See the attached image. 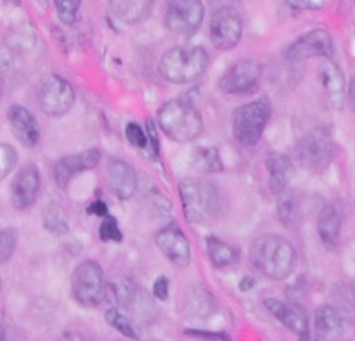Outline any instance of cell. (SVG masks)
<instances>
[{"label": "cell", "instance_id": "cell-10", "mask_svg": "<svg viewBox=\"0 0 355 341\" xmlns=\"http://www.w3.org/2000/svg\"><path fill=\"white\" fill-rule=\"evenodd\" d=\"M334 53L331 35L323 28H313L295 37L286 49L284 58L290 62H301L309 58H330Z\"/></svg>", "mask_w": 355, "mask_h": 341}, {"label": "cell", "instance_id": "cell-29", "mask_svg": "<svg viewBox=\"0 0 355 341\" xmlns=\"http://www.w3.org/2000/svg\"><path fill=\"white\" fill-rule=\"evenodd\" d=\"M43 226L54 234H67L69 230L68 220L55 202H50L43 211Z\"/></svg>", "mask_w": 355, "mask_h": 341}, {"label": "cell", "instance_id": "cell-8", "mask_svg": "<svg viewBox=\"0 0 355 341\" xmlns=\"http://www.w3.org/2000/svg\"><path fill=\"white\" fill-rule=\"evenodd\" d=\"M37 103L46 115L51 118L62 116L75 103L73 87L62 76L51 73L39 86Z\"/></svg>", "mask_w": 355, "mask_h": 341}, {"label": "cell", "instance_id": "cell-27", "mask_svg": "<svg viewBox=\"0 0 355 341\" xmlns=\"http://www.w3.org/2000/svg\"><path fill=\"white\" fill-rule=\"evenodd\" d=\"M36 43L35 30L29 24H17L15 26L10 28L6 35V44L10 49L25 51L31 50Z\"/></svg>", "mask_w": 355, "mask_h": 341}, {"label": "cell", "instance_id": "cell-20", "mask_svg": "<svg viewBox=\"0 0 355 341\" xmlns=\"http://www.w3.org/2000/svg\"><path fill=\"white\" fill-rule=\"evenodd\" d=\"M318 76L329 104L336 110H341L345 101V79L340 67L326 58L319 67Z\"/></svg>", "mask_w": 355, "mask_h": 341}, {"label": "cell", "instance_id": "cell-38", "mask_svg": "<svg viewBox=\"0 0 355 341\" xmlns=\"http://www.w3.org/2000/svg\"><path fill=\"white\" fill-rule=\"evenodd\" d=\"M287 6L295 10H319L323 7L324 0H284Z\"/></svg>", "mask_w": 355, "mask_h": 341}, {"label": "cell", "instance_id": "cell-4", "mask_svg": "<svg viewBox=\"0 0 355 341\" xmlns=\"http://www.w3.org/2000/svg\"><path fill=\"white\" fill-rule=\"evenodd\" d=\"M209 55L201 46H175L166 50L158 62L159 75L171 83H190L204 75Z\"/></svg>", "mask_w": 355, "mask_h": 341}, {"label": "cell", "instance_id": "cell-30", "mask_svg": "<svg viewBox=\"0 0 355 341\" xmlns=\"http://www.w3.org/2000/svg\"><path fill=\"white\" fill-rule=\"evenodd\" d=\"M105 322L114 327L118 333H121L122 335L125 337H129V338H133V340H137L139 335L136 333V330L133 329V326L130 324V322L128 320V317L125 315H122L116 308H110L107 312H105Z\"/></svg>", "mask_w": 355, "mask_h": 341}, {"label": "cell", "instance_id": "cell-34", "mask_svg": "<svg viewBox=\"0 0 355 341\" xmlns=\"http://www.w3.org/2000/svg\"><path fill=\"white\" fill-rule=\"evenodd\" d=\"M125 137L133 147L140 151L146 150L150 141L147 129H143L137 122H128L125 126Z\"/></svg>", "mask_w": 355, "mask_h": 341}, {"label": "cell", "instance_id": "cell-37", "mask_svg": "<svg viewBox=\"0 0 355 341\" xmlns=\"http://www.w3.org/2000/svg\"><path fill=\"white\" fill-rule=\"evenodd\" d=\"M153 295L159 301H166L169 297V279L159 276L153 283Z\"/></svg>", "mask_w": 355, "mask_h": 341}, {"label": "cell", "instance_id": "cell-35", "mask_svg": "<svg viewBox=\"0 0 355 341\" xmlns=\"http://www.w3.org/2000/svg\"><path fill=\"white\" fill-rule=\"evenodd\" d=\"M18 161V154L15 148L7 143L0 144V179L4 180L11 170L15 168Z\"/></svg>", "mask_w": 355, "mask_h": 341}, {"label": "cell", "instance_id": "cell-43", "mask_svg": "<svg viewBox=\"0 0 355 341\" xmlns=\"http://www.w3.org/2000/svg\"><path fill=\"white\" fill-rule=\"evenodd\" d=\"M351 291H352V298H354V302H355V281H354V284L351 287Z\"/></svg>", "mask_w": 355, "mask_h": 341}, {"label": "cell", "instance_id": "cell-12", "mask_svg": "<svg viewBox=\"0 0 355 341\" xmlns=\"http://www.w3.org/2000/svg\"><path fill=\"white\" fill-rule=\"evenodd\" d=\"M202 0H169L165 11V26L182 36L194 35L204 19Z\"/></svg>", "mask_w": 355, "mask_h": 341}, {"label": "cell", "instance_id": "cell-1", "mask_svg": "<svg viewBox=\"0 0 355 341\" xmlns=\"http://www.w3.org/2000/svg\"><path fill=\"white\" fill-rule=\"evenodd\" d=\"M297 251L284 237L265 233L250 245V261L263 276L272 280L287 279L297 266Z\"/></svg>", "mask_w": 355, "mask_h": 341}, {"label": "cell", "instance_id": "cell-6", "mask_svg": "<svg viewBox=\"0 0 355 341\" xmlns=\"http://www.w3.org/2000/svg\"><path fill=\"white\" fill-rule=\"evenodd\" d=\"M295 152L300 164L306 170L319 173L323 172L334 159L336 144L327 129L315 128L298 140Z\"/></svg>", "mask_w": 355, "mask_h": 341}, {"label": "cell", "instance_id": "cell-28", "mask_svg": "<svg viewBox=\"0 0 355 341\" xmlns=\"http://www.w3.org/2000/svg\"><path fill=\"white\" fill-rule=\"evenodd\" d=\"M186 299L184 308L196 317H204L212 312V297L202 286L193 287Z\"/></svg>", "mask_w": 355, "mask_h": 341}, {"label": "cell", "instance_id": "cell-15", "mask_svg": "<svg viewBox=\"0 0 355 341\" xmlns=\"http://www.w3.org/2000/svg\"><path fill=\"white\" fill-rule=\"evenodd\" d=\"M100 159H101V152L97 148L83 150L79 154L67 155L58 159L53 169V179L57 187H60L61 190H65L76 175L96 168Z\"/></svg>", "mask_w": 355, "mask_h": 341}, {"label": "cell", "instance_id": "cell-32", "mask_svg": "<svg viewBox=\"0 0 355 341\" xmlns=\"http://www.w3.org/2000/svg\"><path fill=\"white\" fill-rule=\"evenodd\" d=\"M54 7L58 19L64 25H72L76 21L80 0H54Z\"/></svg>", "mask_w": 355, "mask_h": 341}, {"label": "cell", "instance_id": "cell-39", "mask_svg": "<svg viewBox=\"0 0 355 341\" xmlns=\"http://www.w3.org/2000/svg\"><path fill=\"white\" fill-rule=\"evenodd\" d=\"M87 213L98 216V218H104L105 215H108V208L107 204L103 200H96L93 201L89 207H87Z\"/></svg>", "mask_w": 355, "mask_h": 341}, {"label": "cell", "instance_id": "cell-13", "mask_svg": "<svg viewBox=\"0 0 355 341\" xmlns=\"http://www.w3.org/2000/svg\"><path fill=\"white\" fill-rule=\"evenodd\" d=\"M155 244L172 265L184 268L190 263V243L178 223H169L161 227L155 234Z\"/></svg>", "mask_w": 355, "mask_h": 341}, {"label": "cell", "instance_id": "cell-41", "mask_svg": "<svg viewBox=\"0 0 355 341\" xmlns=\"http://www.w3.org/2000/svg\"><path fill=\"white\" fill-rule=\"evenodd\" d=\"M348 100L352 111L355 112V76L351 79L349 86H348Z\"/></svg>", "mask_w": 355, "mask_h": 341}, {"label": "cell", "instance_id": "cell-9", "mask_svg": "<svg viewBox=\"0 0 355 341\" xmlns=\"http://www.w3.org/2000/svg\"><path fill=\"white\" fill-rule=\"evenodd\" d=\"M243 35V19L232 6H220L214 10L209 19V40L219 51L234 49Z\"/></svg>", "mask_w": 355, "mask_h": 341}, {"label": "cell", "instance_id": "cell-7", "mask_svg": "<svg viewBox=\"0 0 355 341\" xmlns=\"http://www.w3.org/2000/svg\"><path fill=\"white\" fill-rule=\"evenodd\" d=\"M71 291L78 304L82 306H96L105 295L104 270L98 262L86 259L80 262L71 277Z\"/></svg>", "mask_w": 355, "mask_h": 341}, {"label": "cell", "instance_id": "cell-21", "mask_svg": "<svg viewBox=\"0 0 355 341\" xmlns=\"http://www.w3.org/2000/svg\"><path fill=\"white\" fill-rule=\"evenodd\" d=\"M343 222V207L340 202L333 201L323 207L318 216L316 230L320 241L329 250L334 248L340 236Z\"/></svg>", "mask_w": 355, "mask_h": 341}, {"label": "cell", "instance_id": "cell-26", "mask_svg": "<svg viewBox=\"0 0 355 341\" xmlns=\"http://www.w3.org/2000/svg\"><path fill=\"white\" fill-rule=\"evenodd\" d=\"M193 161L198 170L205 173H218L223 170V162L219 151L215 147L201 146L196 147L193 152Z\"/></svg>", "mask_w": 355, "mask_h": 341}, {"label": "cell", "instance_id": "cell-16", "mask_svg": "<svg viewBox=\"0 0 355 341\" xmlns=\"http://www.w3.org/2000/svg\"><path fill=\"white\" fill-rule=\"evenodd\" d=\"M265 308L270 315L279 320L287 330L298 335L300 338L309 337V320L304 308L294 302L280 301L276 298H266L263 301Z\"/></svg>", "mask_w": 355, "mask_h": 341}, {"label": "cell", "instance_id": "cell-18", "mask_svg": "<svg viewBox=\"0 0 355 341\" xmlns=\"http://www.w3.org/2000/svg\"><path fill=\"white\" fill-rule=\"evenodd\" d=\"M107 180L111 191L119 200H129L137 189V173L123 159H111L107 164Z\"/></svg>", "mask_w": 355, "mask_h": 341}, {"label": "cell", "instance_id": "cell-2", "mask_svg": "<svg viewBox=\"0 0 355 341\" xmlns=\"http://www.w3.org/2000/svg\"><path fill=\"white\" fill-rule=\"evenodd\" d=\"M179 195L184 218L196 225H208L216 220L222 201L215 186L204 179L184 177L179 183Z\"/></svg>", "mask_w": 355, "mask_h": 341}, {"label": "cell", "instance_id": "cell-36", "mask_svg": "<svg viewBox=\"0 0 355 341\" xmlns=\"http://www.w3.org/2000/svg\"><path fill=\"white\" fill-rule=\"evenodd\" d=\"M147 132H148V137H150V141H148V146L146 150H143V155L147 158V159H157L158 158V152H159V141H158V134H157V130H155V126L151 121L147 122Z\"/></svg>", "mask_w": 355, "mask_h": 341}, {"label": "cell", "instance_id": "cell-19", "mask_svg": "<svg viewBox=\"0 0 355 341\" xmlns=\"http://www.w3.org/2000/svg\"><path fill=\"white\" fill-rule=\"evenodd\" d=\"M313 329L315 335L319 340H338L345 334L348 323L345 316L337 308L323 304L315 311Z\"/></svg>", "mask_w": 355, "mask_h": 341}, {"label": "cell", "instance_id": "cell-3", "mask_svg": "<svg viewBox=\"0 0 355 341\" xmlns=\"http://www.w3.org/2000/svg\"><path fill=\"white\" fill-rule=\"evenodd\" d=\"M157 122L162 132L173 141L189 143L197 139L204 128L200 111L187 98L165 101L158 112Z\"/></svg>", "mask_w": 355, "mask_h": 341}, {"label": "cell", "instance_id": "cell-22", "mask_svg": "<svg viewBox=\"0 0 355 341\" xmlns=\"http://www.w3.org/2000/svg\"><path fill=\"white\" fill-rule=\"evenodd\" d=\"M265 165L269 176L268 184L272 194L279 195L286 191L287 184L290 183L294 173V165L291 159L286 154L273 152L266 158Z\"/></svg>", "mask_w": 355, "mask_h": 341}, {"label": "cell", "instance_id": "cell-33", "mask_svg": "<svg viewBox=\"0 0 355 341\" xmlns=\"http://www.w3.org/2000/svg\"><path fill=\"white\" fill-rule=\"evenodd\" d=\"M18 236L14 227H4L0 233V261L1 263H7L11 256L14 255V251L17 248Z\"/></svg>", "mask_w": 355, "mask_h": 341}, {"label": "cell", "instance_id": "cell-40", "mask_svg": "<svg viewBox=\"0 0 355 341\" xmlns=\"http://www.w3.org/2000/svg\"><path fill=\"white\" fill-rule=\"evenodd\" d=\"M254 286H255V280H254V277H251V276H244V277L239 281V288H240L241 291H248V290H251Z\"/></svg>", "mask_w": 355, "mask_h": 341}, {"label": "cell", "instance_id": "cell-25", "mask_svg": "<svg viewBox=\"0 0 355 341\" xmlns=\"http://www.w3.org/2000/svg\"><path fill=\"white\" fill-rule=\"evenodd\" d=\"M205 247L208 258L215 268H225L237 261V251L215 236L205 238Z\"/></svg>", "mask_w": 355, "mask_h": 341}, {"label": "cell", "instance_id": "cell-24", "mask_svg": "<svg viewBox=\"0 0 355 341\" xmlns=\"http://www.w3.org/2000/svg\"><path fill=\"white\" fill-rule=\"evenodd\" d=\"M276 212L280 223L284 227L290 230H297L300 227L302 219L301 207L297 197L291 191L286 190L277 195Z\"/></svg>", "mask_w": 355, "mask_h": 341}, {"label": "cell", "instance_id": "cell-11", "mask_svg": "<svg viewBox=\"0 0 355 341\" xmlns=\"http://www.w3.org/2000/svg\"><path fill=\"white\" fill-rule=\"evenodd\" d=\"M262 64L254 58L233 62L219 78L218 87L225 94H245L254 90L262 76Z\"/></svg>", "mask_w": 355, "mask_h": 341}, {"label": "cell", "instance_id": "cell-5", "mask_svg": "<svg viewBox=\"0 0 355 341\" xmlns=\"http://www.w3.org/2000/svg\"><path fill=\"white\" fill-rule=\"evenodd\" d=\"M272 104L266 97L245 103L237 107L232 114V133L243 147L255 146L269 122Z\"/></svg>", "mask_w": 355, "mask_h": 341}, {"label": "cell", "instance_id": "cell-23", "mask_svg": "<svg viewBox=\"0 0 355 341\" xmlns=\"http://www.w3.org/2000/svg\"><path fill=\"white\" fill-rule=\"evenodd\" d=\"M155 0H108L111 14L126 25H136L147 19Z\"/></svg>", "mask_w": 355, "mask_h": 341}, {"label": "cell", "instance_id": "cell-31", "mask_svg": "<svg viewBox=\"0 0 355 341\" xmlns=\"http://www.w3.org/2000/svg\"><path fill=\"white\" fill-rule=\"evenodd\" d=\"M98 238L104 243H121L123 240V234L119 229L118 220L112 215H105L101 219V223L98 226Z\"/></svg>", "mask_w": 355, "mask_h": 341}, {"label": "cell", "instance_id": "cell-14", "mask_svg": "<svg viewBox=\"0 0 355 341\" xmlns=\"http://www.w3.org/2000/svg\"><path fill=\"white\" fill-rule=\"evenodd\" d=\"M40 189V173L33 162H26L22 165L15 176L12 177L10 186V202L18 209L24 211L29 208L39 193Z\"/></svg>", "mask_w": 355, "mask_h": 341}, {"label": "cell", "instance_id": "cell-42", "mask_svg": "<svg viewBox=\"0 0 355 341\" xmlns=\"http://www.w3.org/2000/svg\"><path fill=\"white\" fill-rule=\"evenodd\" d=\"M4 1H7V3H10L12 6H19V3H21V0H4Z\"/></svg>", "mask_w": 355, "mask_h": 341}, {"label": "cell", "instance_id": "cell-17", "mask_svg": "<svg viewBox=\"0 0 355 341\" xmlns=\"http://www.w3.org/2000/svg\"><path fill=\"white\" fill-rule=\"evenodd\" d=\"M7 121L12 134L24 147L32 148L39 143V123L26 107L21 104H11L7 110Z\"/></svg>", "mask_w": 355, "mask_h": 341}]
</instances>
